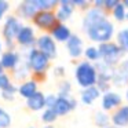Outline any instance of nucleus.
I'll use <instances>...</instances> for the list:
<instances>
[{
  "mask_svg": "<svg viewBox=\"0 0 128 128\" xmlns=\"http://www.w3.org/2000/svg\"><path fill=\"white\" fill-rule=\"evenodd\" d=\"M84 32H86V34L88 36L90 40L103 44V43H109V40L113 37L114 26L106 18V20H102L99 22L94 24V25L88 26L87 29H84Z\"/></svg>",
  "mask_w": 128,
  "mask_h": 128,
  "instance_id": "obj_1",
  "label": "nucleus"
},
{
  "mask_svg": "<svg viewBox=\"0 0 128 128\" xmlns=\"http://www.w3.org/2000/svg\"><path fill=\"white\" fill-rule=\"evenodd\" d=\"M74 78L80 87L84 90L90 88V87H95L98 83V72L95 65L91 62H80L74 70Z\"/></svg>",
  "mask_w": 128,
  "mask_h": 128,
  "instance_id": "obj_2",
  "label": "nucleus"
},
{
  "mask_svg": "<svg viewBox=\"0 0 128 128\" xmlns=\"http://www.w3.org/2000/svg\"><path fill=\"white\" fill-rule=\"evenodd\" d=\"M98 51H99V56L102 59V62H105L109 66H116L120 62L121 56L124 55V51L116 44V43H103L98 47Z\"/></svg>",
  "mask_w": 128,
  "mask_h": 128,
  "instance_id": "obj_3",
  "label": "nucleus"
},
{
  "mask_svg": "<svg viewBox=\"0 0 128 128\" xmlns=\"http://www.w3.org/2000/svg\"><path fill=\"white\" fill-rule=\"evenodd\" d=\"M28 65L36 74L39 73H44L47 70L48 65H50V58L42 52L37 48H30L28 52Z\"/></svg>",
  "mask_w": 128,
  "mask_h": 128,
  "instance_id": "obj_4",
  "label": "nucleus"
},
{
  "mask_svg": "<svg viewBox=\"0 0 128 128\" xmlns=\"http://www.w3.org/2000/svg\"><path fill=\"white\" fill-rule=\"evenodd\" d=\"M21 29H22V25H21V22L18 21L17 17L11 15L6 20L3 28V37L6 40L7 47H12V42H14V39L18 37V33H20Z\"/></svg>",
  "mask_w": 128,
  "mask_h": 128,
  "instance_id": "obj_5",
  "label": "nucleus"
},
{
  "mask_svg": "<svg viewBox=\"0 0 128 128\" xmlns=\"http://www.w3.org/2000/svg\"><path fill=\"white\" fill-rule=\"evenodd\" d=\"M33 22L37 28L43 29V30H52L56 25H58V20H56V14L52 11H39L33 18Z\"/></svg>",
  "mask_w": 128,
  "mask_h": 128,
  "instance_id": "obj_6",
  "label": "nucleus"
},
{
  "mask_svg": "<svg viewBox=\"0 0 128 128\" xmlns=\"http://www.w3.org/2000/svg\"><path fill=\"white\" fill-rule=\"evenodd\" d=\"M37 50H40L44 55H47L50 59H54L56 56V46L55 42L52 40V37L48 34H43L37 39L36 42Z\"/></svg>",
  "mask_w": 128,
  "mask_h": 128,
  "instance_id": "obj_7",
  "label": "nucleus"
},
{
  "mask_svg": "<svg viewBox=\"0 0 128 128\" xmlns=\"http://www.w3.org/2000/svg\"><path fill=\"white\" fill-rule=\"evenodd\" d=\"M74 108H76V100L72 96H59L58 95V99H56L52 110L56 113V116H65Z\"/></svg>",
  "mask_w": 128,
  "mask_h": 128,
  "instance_id": "obj_8",
  "label": "nucleus"
},
{
  "mask_svg": "<svg viewBox=\"0 0 128 128\" xmlns=\"http://www.w3.org/2000/svg\"><path fill=\"white\" fill-rule=\"evenodd\" d=\"M74 11V4H73V0H61L59 2V8L56 11V20L58 22H64L68 21L70 18V15Z\"/></svg>",
  "mask_w": 128,
  "mask_h": 128,
  "instance_id": "obj_9",
  "label": "nucleus"
},
{
  "mask_svg": "<svg viewBox=\"0 0 128 128\" xmlns=\"http://www.w3.org/2000/svg\"><path fill=\"white\" fill-rule=\"evenodd\" d=\"M66 48L72 58H78L83 54V40L76 34H72V37L66 43Z\"/></svg>",
  "mask_w": 128,
  "mask_h": 128,
  "instance_id": "obj_10",
  "label": "nucleus"
},
{
  "mask_svg": "<svg viewBox=\"0 0 128 128\" xmlns=\"http://www.w3.org/2000/svg\"><path fill=\"white\" fill-rule=\"evenodd\" d=\"M17 42L20 43L21 46H24V47H30V46H33L34 43L37 42V40L34 39L33 29H32L30 26H22V29H21L20 33H18Z\"/></svg>",
  "mask_w": 128,
  "mask_h": 128,
  "instance_id": "obj_11",
  "label": "nucleus"
},
{
  "mask_svg": "<svg viewBox=\"0 0 128 128\" xmlns=\"http://www.w3.org/2000/svg\"><path fill=\"white\" fill-rule=\"evenodd\" d=\"M18 12L26 20H33L34 15L39 12V10H37L36 4H34V0H25V2H22L20 4Z\"/></svg>",
  "mask_w": 128,
  "mask_h": 128,
  "instance_id": "obj_12",
  "label": "nucleus"
},
{
  "mask_svg": "<svg viewBox=\"0 0 128 128\" xmlns=\"http://www.w3.org/2000/svg\"><path fill=\"white\" fill-rule=\"evenodd\" d=\"M51 37L55 39L56 42H61V43H68V40L72 37V33H70V29L68 28L66 25L59 22L55 28L51 30Z\"/></svg>",
  "mask_w": 128,
  "mask_h": 128,
  "instance_id": "obj_13",
  "label": "nucleus"
},
{
  "mask_svg": "<svg viewBox=\"0 0 128 128\" xmlns=\"http://www.w3.org/2000/svg\"><path fill=\"white\" fill-rule=\"evenodd\" d=\"M121 105V96L116 92H106L102 96V108L103 110H112L116 109L117 106Z\"/></svg>",
  "mask_w": 128,
  "mask_h": 128,
  "instance_id": "obj_14",
  "label": "nucleus"
},
{
  "mask_svg": "<svg viewBox=\"0 0 128 128\" xmlns=\"http://www.w3.org/2000/svg\"><path fill=\"white\" fill-rule=\"evenodd\" d=\"M0 64H2L3 69H15L17 65L20 64V55L14 51L3 52L2 58H0Z\"/></svg>",
  "mask_w": 128,
  "mask_h": 128,
  "instance_id": "obj_15",
  "label": "nucleus"
},
{
  "mask_svg": "<svg viewBox=\"0 0 128 128\" xmlns=\"http://www.w3.org/2000/svg\"><path fill=\"white\" fill-rule=\"evenodd\" d=\"M112 122L118 128L128 125V106H120L112 116Z\"/></svg>",
  "mask_w": 128,
  "mask_h": 128,
  "instance_id": "obj_16",
  "label": "nucleus"
},
{
  "mask_svg": "<svg viewBox=\"0 0 128 128\" xmlns=\"http://www.w3.org/2000/svg\"><path fill=\"white\" fill-rule=\"evenodd\" d=\"M26 105H28V108L30 109V110H33V112L42 110V109L46 106V95L37 91L32 98L26 99Z\"/></svg>",
  "mask_w": 128,
  "mask_h": 128,
  "instance_id": "obj_17",
  "label": "nucleus"
},
{
  "mask_svg": "<svg viewBox=\"0 0 128 128\" xmlns=\"http://www.w3.org/2000/svg\"><path fill=\"white\" fill-rule=\"evenodd\" d=\"M114 86H122V84L128 83V68L124 64H121L118 68L114 69V74H113V80Z\"/></svg>",
  "mask_w": 128,
  "mask_h": 128,
  "instance_id": "obj_18",
  "label": "nucleus"
},
{
  "mask_svg": "<svg viewBox=\"0 0 128 128\" xmlns=\"http://www.w3.org/2000/svg\"><path fill=\"white\" fill-rule=\"evenodd\" d=\"M18 91H20V95L22 98L29 99V98H32L37 92V83L34 80L25 81V83L21 84V87L18 88Z\"/></svg>",
  "mask_w": 128,
  "mask_h": 128,
  "instance_id": "obj_19",
  "label": "nucleus"
},
{
  "mask_svg": "<svg viewBox=\"0 0 128 128\" xmlns=\"http://www.w3.org/2000/svg\"><path fill=\"white\" fill-rule=\"evenodd\" d=\"M99 95H100V91L96 86L86 88L81 92V102L86 103V105H91L94 100H96L98 98H99Z\"/></svg>",
  "mask_w": 128,
  "mask_h": 128,
  "instance_id": "obj_20",
  "label": "nucleus"
},
{
  "mask_svg": "<svg viewBox=\"0 0 128 128\" xmlns=\"http://www.w3.org/2000/svg\"><path fill=\"white\" fill-rule=\"evenodd\" d=\"M37 10L39 11H52V8H55L59 4L58 0H34Z\"/></svg>",
  "mask_w": 128,
  "mask_h": 128,
  "instance_id": "obj_21",
  "label": "nucleus"
},
{
  "mask_svg": "<svg viewBox=\"0 0 128 128\" xmlns=\"http://www.w3.org/2000/svg\"><path fill=\"white\" fill-rule=\"evenodd\" d=\"M117 46L124 52H128V29H122L117 34Z\"/></svg>",
  "mask_w": 128,
  "mask_h": 128,
  "instance_id": "obj_22",
  "label": "nucleus"
},
{
  "mask_svg": "<svg viewBox=\"0 0 128 128\" xmlns=\"http://www.w3.org/2000/svg\"><path fill=\"white\" fill-rule=\"evenodd\" d=\"M109 121H110V118L106 113H103V112H96L95 113V124L98 127H102V128L108 127Z\"/></svg>",
  "mask_w": 128,
  "mask_h": 128,
  "instance_id": "obj_23",
  "label": "nucleus"
},
{
  "mask_svg": "<svg viewBox=\"0 0 128 128\" xmlns=\"http://www.w3.org/2000/svg\"><path fill=\"white\" fill-rule=\"evenodd\" d=\"M112 12H113V17L116 18V21L127 20V11H125V7H124V4H122V3H120Z\"/></svg>",
  "mask_w": 128,
  "mask_h": 128,
  "instance_id": "obj_24",
  "label": "nucleus"
},
{
  "mask_svg": "<svg viewBox=\"0 0 128 128\" xmlns=\"http://www.w3.org/2000/svg\"><path fill=\"white\" fill-rule=\"evenodd\" d=\"M56 113L52 110V109H46L44 113L42 114V120L43 122H47V124H51V122H54L56 120Z\"/></svg>",
  "mask_w": 128,
  "mask_h": 128,
  "instance_id": "obj_25",
  "label": "nucleus"
},
{
  "mask_svg": "<svg viewBox=\"0 0 128 128\" xmlns=\"http://www.w3.org/2000/svg\"><path fill=\"white\" fill-rule=\"evenodd\" d=\"M84 55H86V58L88 59V61H98V59H100L99 51H98V48H95V47H88V48H86V51H84Z\"/></svg>",
  "mask_w": 128,
  "mask_h": 128,
  "instance_id": "obj_26",
  "label": "nucleus"
},
{
  "mask_svg": "<svg viewBox=\"0 0 128 128\" xmlns=\"http://www.w3.org/2000/svg\"><path fill=\"white\" fill-rule=\"evenodd\" d=\"M11 124V117L4 109L0 108V128H7Z\"/></svg>",
  "mask_w": 128,
  "mask_h": 128,
  "instance_id": "obj_27",
  "label": "nucleus"
},
{
  "mask_svg": "<svg viewBox=\"0 0 128 128\" xmlns=\"http://www.w3.org/2000/svg\"><path fill=\"white\" fill-rule=\"evenodd\" d=\"M15 92H17V87H15V86H11L10 88L2 91V98H3L4 100H14Z\"/></svg>",
  "mask_w": 128,
  "mask_h": 128,
  "instance_id": "obj_28",
  "label": "nucleus"
},
{
  "mask_svg": "<svg viewBox=\"0 0 128 128\" xmlns=\"http://www.w3.org/2000/svg\"><path fill=\"white\" fill-rule=\"evenodd\" d=\"M70 90H72V86L69 81H62L59 84V96H70Z\"/></svg>",
  "mask_w": 128,
  "mask_h": 128,
  "instance_id": "obj_29",
  "label": "nucleus"
},
{
  "mask_svg": "<svg viewBox=\"0 0 128 128\" xmlns=\"http://www.w3.org/2000/svg\"><path fill=\"white\" fill-rule=\"evenodd\" d=\"M12 84H11V81H10V77L7 74H0V90L2 91H4V90H7V88H10Z\"/></svg>",
  "mask_w": 128,
  "mask_h": 128,
  "instance_id": "obj_30",
  "label": "nucleus"
},
{
  "mask_svg": "<svg viewBox=\"0 0 128 128\" xmlns=\"http://www.w3.org/2000/svg\"><path fill=\"white\" fill-rule=\"evenodd\" d=\"M56 99H58V96H56V95H54V94L46 95V108H47V109H52L54 106H55Z\"/></svg>",
  "mask_w": 128,
  "mask_h": 128,
  "instance_id": "obj_31",
  "label": "nucleus"
},
{
  "mask_svg": "<svg viewBox=\"0 0 128 128\" xmlns=\"http://www.w3.org/2000/svg\"><path fill=\"white\" fill-rule=\"evenodd\" d=\"M8 8H10L8 2H6V0H0V20L3 18V15L6 14L7 11H8Z\"/></svg>",
  "mask_w": 128,
  "mask_h": 128,
  "instance_id": "obj_32",
  "label": "nucleus"
},
{
  "mask_svg": "<svg viewBox=\"0 0 128 128\" xmlns=\"http://www.w3.org/2000/svg\"><path fill=\"white\" fill-rule=\"evenodd\" d=\"M118 4H120L118 0H105V10H112L113 11Z\"/></svg>",
  "mask_w": 128,
  "mask_h": 128,
  "instance_id": "obj_33",
  "label": "nucleus"
},
{
  "mask_svg": "<svg viewBox=\"0 0 128 128\" xmlns=\"http://www.w3.org/2000/svg\"><path fill=\"white\" fill-rule=\"evenodd\" d=\"M73 4H74V7H80V8H87L90 4V2H86V0H73Z\"/></svg>",
  "mask_w": 128,
  "mask_h": 128,
  "instance_id": "obj_34",
  "label": "nucleus"
},
{
  "mask_svg": "<svg viewBox=\"0 0 128 128\" xmlns=\"http://www.w3.org/2000/svg\"><path fill=\"white\" fill-rule=\"evenodd\" d=\"M94 6H95V8L105 10V0H95V2H94Z\"/></svg>",
  "mask_w": 128,
  "mask_h": 128,
  "instance_id": "obj_35",
  "label": "nucleus"
},
{
  "mask_svg": "<svg viewBox=\"0 0 128 128\" xmlns=\"http://www.w3.org/2000/svg\"><path fill=\"white\" fill-rule=\"evenodd\" d=\"M54 72H55V76H64L65 74V69L62 66H56Z\"/></svg>",
  "mask_w": 128,
  "mask_h": 128,
  "instance_id": "obj_36",
  "label": "nucleus"
},
{
  "mask_svg": "<svg viewBox=\"0 0 128 128\" xmlns=\"http://www.w3.org/2000/svg\"><path fill=\"white\" fill-rule=\"evenodd\" d=\"M122 4H124L125 8H128V0H124V2H122Z\"/></svg>",
  "mask_w": 128,
  "mask_h": 128,
  "instance_id": "obj_37",
  "label": "nucleus"
},
{
  "mask_svg": "<svg viewBox=\"0 0 128 128\" xmlns=\"http://www.w3.org/2000/svg\"><path fill=\"white\" fill-rule=\"evenodd\" d=\"M122 64H124V65H125V66H127V68H128V58H127V59H125V61H124V62H122Z\"/></svg>",
  "mask_w": 128,
  "mask_h": 128,
  "instance_id": "obj_38",
  "label": "nucleus"
},
{
  "mask_svg": "<svg viewBox=\"0 0 128 128\" xmlns=\"http://www.w3.org/2000/svg\"><path fill=\"white\" fill-rule=\"evenodd\" d=\"M0 74H3V66H2V64H0Z\"/></svg>",
  "mask_w": 128,
  "mask_h": 128,
  "instance_id": "obj_39",
  "label": "nucleus"
},
{
  "mask_svg": "<svg viewBox=\"0 0 128 128\" xmlns=\"http://www.w3.org/2000/svg\"><path fill=\"white\" fill-rule=\"evenodd\" d=\"M2 48H3V44H2V42H0V52H2Z\"/></svg>",
  "mask_w": 128,
  "mask_h": 128,
  "instance_id": "obj_40",
  "label": "nucleus"
},
{
  "mask_svg": "<svg viewBox=\"0 0 128 128\" xmlns=\"http://www.w3.org/2000/svg\"><path fill=\"white\" fill-rule=\"evenodd\" d=\"M44 128H54L52 125H47V127H44Z\"/></svg>",
  "mask_w": 128,
  "mask_h": 128,
  "instance_id": "obj_41",
  "label": "nucleus"
},
{
  "mask_svg": "<svg viewBox=\"0 0 128 128\" xmlns=\"http://www.w3.org/2000/svg\"><path fill=\"white\" fill-rule=\"evenodd\" d=\"M125 98H127V100H128V90H127V96H125Z\"/></svg>",
  "mask_w": 128,
  "mask_h": 128,
  "instance_id": "obj_42",
  "label": "nucleus"
},
{
  "mask_svg": "<svg viewBox=\"0 0 128 128\" xmlns=\"http://www.w3.org/2000/svg\"><path fill=\"white\" fill-rule=\"evenodd\" d=\"M105 128H116V127H109V125H108V127H105Z\"/></svg>",
  "mask_w": 128,
  "mask_h": 128,
  "instance_id": "obj_43",
  "label": "nucleus"
},
{
  "mask_svg": "<svg viewBox=\"0 0 128 128\" xmlns=\"http://www.w3.org/2000/svg\"><path fill=\"white\" fill-rule=\"evenodd\" d=\"M127 20H128V12H127Z\"/></svg>",
  "mask_w": 128,
  "mask_h": 128,
  "instance_id": "obj_44",
  "label": "nucleus"
},
{
  "mask_svg": "<svg viewBox=\"0 0 128 128\" xmlns=\"http://www.w3.org/2000/svg\"><path fill=\"white\" fill-rule=\"evenodd\" d=\"M30 128H33V127H30Z\"/></svg>",
  "mask_w": 128,
  "mask_h": 128,
  "instance_id": "obj_45",
  "label": "nucleus"
},
{
  "mask_svg": "<svg viewBox=\"0 0 128 128\" xmlns=\"http://www.w3.org/2000/svg\"><path fill=\"white\" fill-rule=\"evenodd\" d=\"M116 128H117V127H116Z\"/></svg>",
  "mask_w": 128,
  "mask_h": 128,
  "instance_id": "obj_46",
  "label": "nucleus"
}]
</instances>
